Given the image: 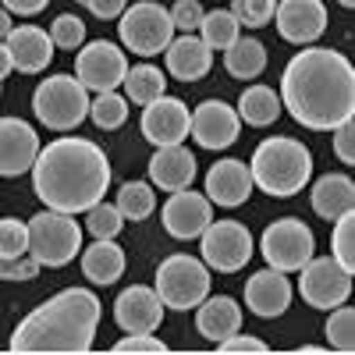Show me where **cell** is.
Masks as SVG:
<instances>
[{"mask_svg":"<svg viewBox=\"0 0 355 355\" xmlns=\"http://www.w3.org/2000/svg\"><path fill=\"white\" fill-rule=\"evenodd\" d=\"M164 64H167V75L178 78V82H199L214 68V50L206 46L196 33H185V36L167 43Z\"/></svg>","mask_w":355,"mask_h":355,"instance_id":"obj_21","label":"cell"},{"mask_svg":"<svg viewBox=\"0 0 355 355\" xmlns=\"http://www.w3.org/2000/svg\"><path fill=\"white\" fill-rule=\"evenodd\" d=\"M4 46L11 53V68L21 71V75H40V71L50 68L53 40H50L46 28H40V25H11Z\"/></svg>","mask_w":355,"mask_h":355,"instance_id":"obj_19","label":"cell"},{"mask_svg":"<svg viewBox=\"0 0 355 355\" xmlns=\"http://www.w3.org/2000/svg\"><path fill=\"white\" fill-rule=\"evenodd\" d=\"M239 36H242V25L234 21L231 11H206L199 21V40L210 50H227Z\"/></svg>","mask_w":355,"mask_h":355,"instance_id":"obj_30","label":"cell"},{"mask_svg":"<svg viewBox=\"0 0 355 355\" xmlns=\"http://www.w3.org/2000/svg\"><path fill=\"white\" fill-rule=\"evenodd\" d=\"M100 299L89 288H64L50 295L43 306L28 313L15 334H11V352H53V355H75L89 352L96 341L100 327Z\"/></svg>","mask_w":355,"mask_h":355,"instance_id":"obj_3","label":"cell"},{"mask_svg":"<svg viewBox=\"0 0 355 355\" xmlns=\"http://www.w3.org/2000/svg\"><path fill=\"white\" fill-rule=\"evenodd\" d=\"M121 85H125V100L128 103L146 107V103H153L157 96H164L167 78H164V71L157 64H135V68L125 71V82Z\"/></svg>","mask_w":355,"mask_h":355,"instance_id":"obj_29","label":"cell"},{"mask_svg":"<svg viewBox=\"0 0 355 355\" xmlns=\"http://www.w3.org/2000/svg\"><path fill=\"white\" fill-rule=\"evenodd\" d=\"M11 71H15V68H11V53H8L4 40H0V82H4V78H8Z\"/></svg>","mask_w":355,"mask_h":355,"instance_id":"obj_46","label":"cell"},{"mask_svg":"<svg viewBox=\"0 0 355 355\" xmlns=\"http://www.w3.org/2000/svg\"><path fill=\"white\" fill-rule=\"evenodd\" d=\"M160 220H164V231L171 234V239L192 242V239H199V234L206 231V224L214 220V202L206 199L202 192H196L192 185L189 189H178L164 202Z\"/></svg>","mask_w":355,"mask_h":355,"instance_id":"obj_13","label":"cell"},{"mask_svg":"<svg viewBox=\"0 0 355 355\" xmlns=\"http://www.w3.org/2000/svg\"><path fill=\"white\" fill-rule=\"evenodd\" d=\"M281 96L274 93L270 85H245L242 89V96H239V117L249 125V128H266V125H274L277 117H281Z\"/></svg>","mask_w":355,"mask_h":355,"instance_id":"obj_27","label":"cell"},{"mask_svg":"<svg viewBox=\"0 0 355 355\" xmlns=\"http://www.w3.org/2000/svg\"><path fill=\"white\" fill-rule=\"evenodd\" d=\"M121 227H125V217H121V210H117L114 202H93L85 210V231L93 234V239H117L121 234Z\"/></svg>","mask_w":355,"mask_h":355,"instance_id":"obj_34","label":"cell"},{"mask_svg":"<svg viewBox=\"0 0 355 355\" xmlns=\"http://www.w3.org/2000/svg\"><path fill=\"white\" fill-rule=\"evenodd\" d=\"M128 71V57L117 43L107 40H93V43H82L75 53V78L93 89V93H110L125 82Z\"/></svg>","mask_w":355,"mask_h":355,"instance_id":"obj_12","label":"cell"},{"mask_svg":"<svg viewBox=\"0 0 355 355\" xmlns=\"http://www.w3.org/2000/svg\"><path fill=\"white\" fill-rule=\"evenodd\" d=\"M114 352H117V355H125V352H142V355H164V352H167V345H164L160 338H153V334H125L121 341L114 345Z\"/></svg>","mask_w":355,"mask_h":355,"instance_id":"obj_41","label":"cell"},{"mask_svg":"<svg viewBox=\"0 0 355 355\" xmlns=\"http://www.w3.org/2000/svg\"><path fill=\"white\" fill-rule=\"evenodd\" d=\"M142 139L153 142V146H174V142H185L189 128H192V110L185 107V100L178 96H157L153 103H146L142 110Z\"/></svg>","mask_w":355,"mask_h":355,"instance_id":"obj_15","label":"cell"},{"mask_svg":"<svg viewBox=\"0 0 355 355\" xmlns=\"http://www.w3.org/2000/svg\"><path fill=\"white\" fill-rule=\"evenodd\" d=\"M33 189L46 210L85 214L110 189V160L93 139L61 135L50 146H40L33 164Z\"/></svg>","mask_w":355,"mask_h":355,"instance_id":"obj_2","label":"cell"},{"mask_svg":"<svg viewBox=\"0 0 355 355\" xmlns=\"http://www.w3.org/2000/svg\"><path fill=\"white\" fill-rule=\"evenodd\" d=\"M224 68L231 78H259L266 68V46L256 36H239L224 50Z\"/></svg>","mask_w":355,"mask_h":355,"instance_id":"obj_28","label":"cell"},{"mask_svg":"<svg viewBox=\"0 0 355 355\" xmlns=\"http://www.w3.org/2000/svg\"><path fill=\"white\" fill-rule=\"evenodd\" d=\"M249 192H252V174L245 160H217L206 171V199L224 206V210L242 206Z\"/></svg>","mask_w":355,"mask_h":355,"instance_id":"obj_20","label":"cell"},{"mask_svg":"<svg viewBox=\"0 0 355 355\" xmlns=\"http://www.w3.org/2000/svg\"><path fill=\"white\" fill-rule=\"evenodd\" d=\"M89 89L75 75H50L33 93V114L50 132H75L89 117Z\"/></svg>","mask_w":355,"mask_h":355,"instance_id":"obj_5","label":"cell"},{"mask_svg":"<svg viewBox=\"0 0 355 355\" xmlns=\"http://www.w3.org/2000/svg\"><path fill=\"white\" fill-rule=\"evenodd\" d=\"M85 8L93 11L96 18H103V21H110V18H117L125 8H128V0H85Z\"/></svg>","mask_w":355,"mask_h":355,"instance_id":"obj_44","label":"cell"},{"mask_svg":"<svg viewBox=\"0 0 355 355\" xmlns=\"http://www.w3.org/2000/svg\"><path fill=\"white\" fill-rule=\"evenodd\" d=\"M75 4H85V0H75Z\"/></svg>","mask_w":355,"mask_h":355,"instance_id":"obj_49","label":"cell"},{"mask_svg":"<svg viewBox=\"0 0 355 355\" xmlns=\"http://www.w3.org/2000/svg\"><path fill=\"white\" fill-rule=\"evenodd\" d=\"M196 327L206 341L220 345L224 338L242 331V306L231 299V295H206V299L196 306Z\"/></svg>","mask_w":355,"mask_h":355,"instance_id":"obj_24","label":"cell"},{"mask_svg":"<svg viewBox=\"0 0 355 355\" xmlns=\"http://www.w3.org/2000/svg\"><path fill=\"white\" fill-rule=\"evenodd\" d=\"M259 249L266 266H274L281 274H299L316 252V234L299 217H281L263 231Z\"/></svg>","mask_w":355,"mask_h":355,"instance_id":"obj_9","label":"cell"},{"mask_svg":"<svg viewBox=\"0 0 355 355\" xmlns=\"http://www.w3.org/2000/svg\"><path fill=\"white\" fill-rule=\"evenodd\" d=\"M117 18H121V21H117L121 46L139 53V57H157L174 40L171 11L164 4H157V0H135V4H128Z\"/></svg>","mask_w":355,"mask_h":355,"instance_id":"obj_8","label":"cell"},{"mask_svg":"<svg viewBox=\"0 0 355 355\" xmlns=\"http://www.w3.org/2000/svg\"><path fill=\"white\" fill-rule=\"evenodd\" d=\"M82 274L93 284H114L125 274V249L114 239H96L89 249H82Z\"/></svg>","mask_w":355,"mask_h":355,"instance_id":"obj_26","label":"cell"},{"mask_svg":"<svg viewBox=\"0 0 355 355\" xmlns=\"http://www.w3.org/2000/svg\"><path fill=\"white\" fill-rule=\"evenodd\" d=\"M89 117H93V125L103 128V132H114L128 121V100L117 96L114 89L110 93H96V100H89Z\"/></svg>","mask_w":355,"mask_h":355,"instance_id":"obj_32","label":"cell"},{"mask_svg":"<svg viewBox=\"0 0 355 355\" xmlns=\"http://www.w3.org/2000/svg\"><path fill=\"white\" fill-rule=\"evenodd\" d=\"M202 242V263L210 270L234 274L252 259V231L242 220H210L199 234Z\"/></svg>","mask_w":355,"mask_h":355,"instance_id":"obj_10","label":"cell"},{"mask_svg":"<svg viewBox=\"0 0 355 355\" xmlns=\"http://www.w3.org/2000/svg\"><path fill=\"white\" fill-rule=\"evenodd\" d=\"M245 306H249V313H256L263 320L281 316L291 306V281L281 270H274V266H266V270H259L245 281Z\"/></svg>","mask_w":355,"mask_h":355,"instance_id":"obj_22","label":"cell"},{"mask_svg":"<svg viewBox=\"0 0 355 355\" xmlns=\"http://www.w3.org/2000/svg\"><path fill=\"white\" fill-rule=\"evenodd\" d=\"M217 348H220L224 355H239V352L263 355V352H270V348H266V341H259V338H249V334H231V338H224Z\"/></svg>","mask_w":355,"mask_h":355,"instance_id":"obj_43","label":"cell"},{"mask_svg":"<svg viewBox=\"0 0 355 355\" xmlns=\"http://www.w3.org/2000/svg\"><path fill=\"white\" fill-rule=\"evenodd\" d=\"M114 320L125 334H153L164 320V302L153 288L146 284H132L117 295L114 302Z\"/></svg>","mask_w":355,"mask_h":355,"instance_id":"obj_18","label":"cell"},{"mask_svg":"<svg viewBox=\"0 0 355 355\" xmlns=\"http://www.w3.org/2000/svg\"><path fill=\"white\" fill-rule=\"evenodd\" d=\"M50 40L61 50H78L85 43V21L78 15H57L50 25Z\"/></svg>","mask_w":355,"mask_h":355,"instance_id":"obj_37","label":"cell"},{"mask_svg":"<svg viewBox=\"0 0 355 355\" xmlns=\"http://www.w3.org/2000/svg\"><path fill=\"white\" fill-rule=\"evenodd\" d=\"M281 107L309 132H334L355 117V68L334 46L299 50L281 75Z\"/></svg>","mask_w":355,"mask_h":355,"instance_id":"obj_1","label":"cell"},{"mask_svg":"<svg viewBox=\"0 0 355 355\" xmlns=\"http://www.w3.org/2000/svg\"><path fill=\"white\" fill-rule=\"evenodd\" d=\"M299 291L313 309H334L352 295V270H345L334 256H313L299 270Z\"/></svg>","mask_w":355,"mask_h":355,"instance_id":"obj_11","label":"cell"},{"mask_svg":"<svg viewBox=\"0 0 355 355\" xmlns=\"http://www.w3.org/2000/svg\"><path fill=\"white\" fill-rule=\"evenodd\" d=\"M274 18H277L281 40L295 46H309L327 33V8H323V0H277Z\"/></svg>","mask_w":355,"mask_h":355,"instance_id":"obj_16","label":"cell"},{"mask_svg":"<svg viewBox=\"0 0 355 355\" xmlns=\"http://www.w3.org/2000/svg\"><path fill=\"white\" fill-rule=\"evenodd\" d=\"M334 153H338L341 164H355V125H352V117L334 128Z\"/></svg>","mask_w":355,"mask_h":355,"instance_id":"obj_42","label":"cell"},{"mask_svg":"<svg viewBox=\"0 0 355 355\" xmlns=\"http://www.w3.org/2000/svg\"><path fill=\"white\" fill-rule=\"evenodd\" d=\"M210 266L196 256H185V252H174L167 256L160 266H157V281H153V291L160 295L164 309H174V313H189L196 309L206 295H210Z\"/></svg>","mask_w":355,"mask_h":355,"instance_id":"obj_6","label":"cell"},{"mask_svg":"<svg viewBox=\"0 0 355 355\" xmlns=\"http://www.w3.org/2000/svg\"><path fill=\"white\" fill-rule=\"evenodd\" d=\"M331 256L355 274V214H341L334 220V234H331Z\"/></svg>","mask_w":355,"mask_h":355,"instance_id":"obj_35","label":"cell"},{"mask_svg":"<svg viewBox=\"0 0 355 355\" xmlns=\"http://www.w3.org/2000/svg\"><path fill=\"white\" fill-rule=\"evenodd\" d=\"M33 277H40V263L33 256H18V259L0 256V281H33Z\"/></svg>","mask_w":355,"mask_h":355,"instance_id":"obj_39","label":"cell"},{"mask_svg":"<svg viewBox=\"0 0 355 355\" xmlns=\"http://www.w3.org/2000/svg\"><path fill=\"white\" fill-rule=\"evenodd\" d=\"M331 316H327V327H323V334H327V348H334V352H355V309L352 306H334V309H327Z\"/></svg>","mask_w":355,"mask_h":355,"instance_id":"obj_33","label":"cell"},{"mask_svg":"<svg viewBox=\"0 0 355 355\" xmlns=\"http://www.w3.org/2000/svg\"><path fill=\"white\" fill-rule=\"evenodd\" d=\"M117 210H121L125 220H146L157 210V192L150 182H125L121 192H117Z\"/></svg>","mask_w":355,"mask_h":355,"instance_id":"obj_31","label":"cell"},{"mask_svg":"<svg viewBox=\"0 0 355 355\" xmlns=\"http://www.w3.org/2000/svg\"><path fill=\"white\" fill-rule=\"evenodd\" d=\"M196 157L192 150H185L182 142L174 146H157V153L150 160V185L164 189V192H178V189H189L196 182Z\"/></svg>","mask_w":355,"mask_h":355,"instance_id":"obj_23","label":"cell"},{"mask_svg":"<svg viewBox=\"0 0 355 355\" xmlns=\"http://www.w3.org/2000/svg\"><path fill=\"white\" fill-rule=\"evenodd\" d=\"M171 11V21H174V28H182V33H196L199 28V21H202V4L199 0H178L174 8H167Z\"/></svg>","mask_w":355,"mask_h":355,"instance_id":"obj_40","label":"cell"},{"mask_svg":"<svg viewBox=\"0 0 355 355\" xmlns=\"http://www.w3.org/2000/svg\"><path fill=\"white\" fill-rule=\"evenodd\" d=\"M11 15H21V18H33V15H40L50 0H0Z\"/></svg>","mask_w":355,"mask_h":355,"instance_id":"obj_45","label":"cell"},{"mask_svg":"<svg viewBox=\"0 0 355 355\" xmlns=\"http://www.w3.org/2000/svg\"><path fill=\"white\" fill-rule=\"evenodd\" d=\"M338 4H341V8H355V0H338Z\"/></svg>","mask_w":355,"mask_h":355,"instance_id":"obj_48","label":"cell"},{"mask_svg":"<svg viewBox=\"0 0 355 355\" xmlns=\"http://www.w3.org/2000/svg\"><path fill=\"white\" fill-rule=\"evenodd\" d=\"M8 33H11V11L0 8V40H8Z\"/></svg>","mask_w":355,"mask_h":355,"instance_id":"obj_47","label":"cell"},{"mask_svg":"<svg viewBox=\"0 0 355 355\" xmlns=\"http://www.w3.org/2000/svg\"><path fill=\"white\" fill-rule=\"evenodd\" d=\"M239 132H242V117L224 100H202L192 110L189 135L202 146V150H227V146L239 142Z\"/></svg>","mask_w":355,"mask_h":355,"instance_id":"obj_14","label":"cell"},{"mask_svg":"<svg viewBox=\"0 0 355 355\" xmlns=\"http://www.w3.org/2000/svg\"><path fill=\"white\" fill-rule=\"evenodd\" d=\"M82 249V227L71 214L43 210L28 220V256L40 266H68Z\"/></svg>","mask_w":355,"mask_h":355,"instance_id":"obj_7","label":"cell"},{"mask_svg":"<svg viewBox=\"0 0 355 355\" xmlns=\"http://www.w3.org/2000/svg\"><path fill=\"white\" fill-rule=\"evenodd\" d=\"M277 0H231V15L242 28H263L274 21Z\"/></svg>","mask_w":355,"mask_h":355,"instance_id":"obj_36","label":"cell"},{"mask_svg":"<svg viewBox=\"0 0 355 355\" xmlns=\"http://www.w3.org/2000/svg\"><path fill=\"white\" fill-rule=\"evenodd\" d=\"M249 174H252V189H263L274 199H288L309 185L313 153L306 150V142L291 135H270L256 146V153L249 160Z\"/></svg>","mask_w":355,"mask_h":355,"instance_id":"obj_4","label":"cell"},{"mask_svg":"<svg viewBox=\"0 0 355 355\" xmlns=\"http://www.w3.org/2000/svg\"><path fill=\"white\" fill-rule=\"evenodd\" d=\"M40 157V135L21 117H0V178H18L33 171Z\"/></svg>","mask_w":355,"mask_h":355,"instance_id":"obj_17","label":"cell"},{"mask_svg":"<svg viewBox=\"0 0 355 355\" xmlns=\"http://www.w3.org/2000/svg\"><path fill=\"white\" fill-rule=\"evenodd\" d=\"M309 202H313V214L323 217V220H338L341 214H352L355 210V185L348 174H323L316 178V185L309 192Z\"/></svg>","mask_w":355,"mask_h":355,"instance_id":"obj_25","label":"cell"},{"mask_svg":"<svg viewBox=\"0 0 355 355\" xmlns=\"http://www.w3.org/2000/svg\"><path fill=\"white\" fill-rule=\"evenodd\" d=\"M0 256H8V259L28 256V224H21L18 217L0 220Z\"/></svg>","mask_w":355,"mask_h":355,"instance_id":"obj_38","label":"cell"}]
</instances>
